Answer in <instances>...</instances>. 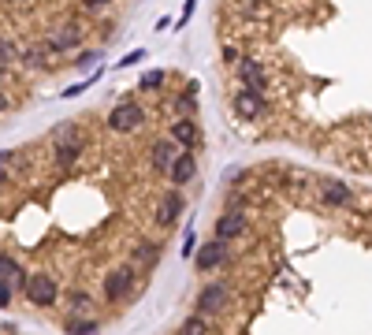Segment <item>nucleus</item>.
<instances>
[{
  "mask_svg": "<svg viewBox=\"0 0 372 335\" xmlns=\"http://www.w3.org/2000/svg\"><path fill=\"white\" fill-rule=\"evenodd\" d=\"M86 89H89V83H75V86H67V89H63L60 97H78V94H86Z\"/></svg>",
  "mask_w": 372,
  "mask_h": 335,
  "instance_id": "7c9ffc66",
  "label": "nucleus"
},
{
  "mask_svg": "<svg viewBox=\"0 0 372 335\" xmlns=\"http://www.w3.org/2000/svg\"><path fill=\"white\" fill-rule=\"evenodd\" d=\"M142 123H145V108L134 105V101H120V105L112 108V116H108V127H112V131H120V134L138 131Z\"/></svg>",
  "mask_w": 372,
  "mask_h": 335,
  "instance_id": "f03ea898",
  "label": "nucleus"
},
{
  "mask_svg": "<svg viewBox=\"0 0 372 335\" xmlns=\"http://www.w3.org/2000/svg\"><path fill=\"white\" fill-rule=\"evenodd\" d=\"M183 213H186V197H183V190H171V194L160 197V205H157V213H153V220H157V228H175Z\"/></svg>",
  "mask_w": 372,
  "mask_h": 335,
  "instance_id": "39448f33",
  "label": "nucleus"
},
{
  "mask_svg": "<svg viewBox=\"0 0 372 335\" xmlns=\"http://www.w3.org/2000/svg\"><path fill=\"white\" fill-rule=\"evenodd\" d=\"M86 149V138H75V142H56V160H60V168H67V164H75L78 160V153Z\"/></svg>",
  "mask_w": 372,
  "mask_h": 335,
  "instance_id": "6ab92c4d",
  "label": "nucleus"
},
{
  "mask_svg": "<svg viewBox=\"0 0 372 335\" xmlns=\"http://www.w3.org/2000/svg\"><path fill=\"white\" fill-rule=\"evenodd\" d=\"M194 8H197V0H186V8H183V15H179V26H175V30H183V26L190 23V15H194Z\"/></svg>",
  "mask_w": 372,
  "mask_h": 335,
  "instance_id": "cd10ccee",
  "label": "nucleus"
},
{
  "mask_svg": "<svg viewBox=\"0 0 372 335\" xmlns=\"http://www.w3.org/2000/svg\"><path fill=\"white\" fill-rule=\"evenodd\" d=\"M228 261H231V246H228V242H220V239H212V242H205V246H197V253H194V268H201V272L223 268Z\"/></svg>",
  "mask_w": 372,
  "mask_h": 335,
  "instance_id": "20e7f679",
  "label": "nucleus"
},
{
  "mask_svg": "<svg viewBox=\"0 0 372 335\" xmlns=\"http://www.w3.org/2000/svg\"><path fill=\"white\" fill-rule=\"evenodd\" d=\"M197 138H201V131H197V123L190 120V116H179V120L171 123V142H175L179 149H190V153H194Z\"/></svg>",
  "mask_w": 372,
  "mask_h": 335,
  "instance_id": "9b49d317",
  "label": "nucleus"
},
{
  "mask_svg": "<svg viewBox=\"0 0 372 335\" xmlns=\"http://www.w3.org/2000/svg\"><path fill=\"white\" fill-rule=\"evenodd\" d=\"M183 253H186V257H194V253H197V239H194V231H186V242H183Z\"/></svg>",
  "mask_w": 372,
  "mask_h": 335,
  "instance_id": "c756f323",
  "label": "nucleus"
},
{
  "mask_svg": "<svg viewBox=\"0 0 372 335\" xmlns=\"http://www.w3.org/2000/svg\"><path fill=\"white\" fill-rule=\"evenodd\" d=\"M45 52H49V49H45V45H26V49H19V60L26 63V67H45Z\"/></svg>",
  "mask_w": 372,
  "mask_h": 335,
  "instance_id": "aec40b11",
  "label": "nucleus"
},
{
  "mask_svg": "<svg viewBox=\"0 0 372 335\" xmlns=\"http://www.w3.org/2000/svg\"><path fill=\"white\" fill-rule=\"evenodd\" d=\"M63 302H67V316H83V313L94 310V298H89V291H78V287L63 294Z\"/></svg>",
  "mask_w": 372,
  "mask_h": 335,
  "instance_id": "dca6fc26",
  "label": "nucleus"
},
{
  "mask_svg": "<svg viewBox=\"0 0 372 335\" xmlns=\"http://www.w3.org/2000/svg\"><path fill=\"white\" fill-rule=\"evenodd\" d=\"M194 175H197V157H194L190 149H183V153H179V160L171 164L168 179H171V183H175L179 190H183L186 183H194Z\"/></svg>",
  "mask_w": 372,
  "mask_h": 335,
  "instance_id": "f8f14e48",
  "label": "nucleus"
},
{
  "mask_svg": "<svg viewBox=\"0 0 372 335\" xmlns=\"http://www.w3.org/2000/svg\"><path fill=\"white\" fill-rule=\"evenodd\" d=\"M142 56H145V49H131V52L120 60V67H134V63H142Z\"/></svg>",
  "mask_w": 372,
  "mask_h": 335,
  "instance_id": "bb28decb",
  "label": "nucleus"
},
{
  "mask_svg": "<svg viewBox=\"0 0 372 335\" xmlns=\"http://www.w3.org/2000/svg\"><path fill=\"white\" fill-rule=\"evenodd\" d=\"M12 298H15V287L0 279V310H4V305H12Z\"/></svg>",
  "mask_w": 372,
  "mask_h": 335,
  "instance_id": "393cba45",
  "label": "nucleus"
},
{
  "mask_svg": "<svg viewBox=\"0 0 372 335\" xmlns=\"http://www.w3.org/2000/svg\"><path fill=\"white\" fill-rule=\"evenodd\" d=\"M63 332L67 335H97L101 324H97L94 316H67V321H63Z\"/></svg>",
  "mask_w": 372,
  "mask_h": 335,
  "instance_id": "a211bd4d",
  "label": "nucleus"
},
{
  "mask_svg": "<svg viewBox=\"0 0 372 335\" xmlns=\"http://www.w3.org/2000/svg\"><path fill=\"white\" fill-rule=\"evenodd\" d=\"M8 108H12V101H8L4 94H0V112H8Z\"/></svg>",
  "mask_w": 372,
  "mask_h": 335,
  "instance_id": "72a5a7b5",
  "label": "nucleus"
},
{
  "mask_svg": "<svg viewBox=\"0 0 372 335\" xmlns=\"http://www.w3.org/2000/svg\"><path fill=\"white\" fill-rule=\"evenodd\" d=\"M320 202L331 205V209H350V205H353V190L347 183H339V179H328V183L320 186Z\"/></svg>",
  "mask_w": 372,
  "mask_h": 335,
  "instance_id": "1a4fd4ad",
  "label": "nucleus"
},
{
  "mask_svg": "<svg viewBox=\"0 0 372 335\" xmlns=\"http://www.w3.org/2000/svg\"><path fill=\"white\" fill-rule=\"evenodd\" d=\"M223 60H228V63H239V60H242V52L234 49V45H228V49H223Z\"/></svg>",
  "mask_w": 372,
  "mask_h": 335,
  "instance_id": "2f4dec72",
  "label": "nucleus"
},
{
  "mask_svg": "<svg viewBox=\"0 0 372 335\" xmlns=\"http://www.w3.org/2000/svg\"><path fill=\"white\" fill-rule=\"evenodd\" d=\"M78 41H83V26H78V23H63V30H52L49 38H45V49H49V52H67V49H75Z\"/></svg>",
  "mask_w": 372,
  "mask_h": 335,
  "instance_id": "6e6552de",
  "label": "nucleus"
},
{
  "mask_svg": "<svg viewBox=\"0 0 372 335\" xmlns=\"http://www.w3.org/2000/svg\"><path fill=\"white\" fill-rule=\"evenodd\" d=\"M4 71H8V67H0V83H4Z\"/></svg>",
  "mask_w": 372,
  "mask_h": 335,
  "instance_id": "f704fd0d",
  "label": "nucleus"
},
{
  "mask_svg": "<svg viewBox=\"0 0 372 335\" xmlns=\"http://www.w3.org/2000/svg\"><path fill=\"white\" fill-rule=\"evenodd\" d=\"M231 105H234V112H239L242 120H261V116H265V97L253 94V89H239Z\"/></svg>",
  "mask_w": 372,
  "mask_h": 335,
  "instance_id": "9d476101",
  "label": "nucleus"
},
{
  "mask_svg": "<svg viewBox=\"0 0 372 335\" xmlns=\"http://www.w3.org/2000/svg\"><path fill=\"white\" fill-rule=\"evenodd\" d=\"M134 276H138V268H134L131 261H127V265H116L112 272L105 276V298H108V302H120L123 294H131Z\"/></svg>",
  "mask_w": 372,
  "mask_h": 335,
  "instance_id": "7ed1b4c3",
  "label": "nucleus"
},
{
  "mask_svg": "<svg viewBox=\"0 0 372 335\" xmlns=\"http://www.w3.org/2000/svg\"><path fill=\"white\" fill-rule=\"evenodd\" d=\"M179 335H208V316H201V313L186 316V321L179 324Z\"/></svg>",
  "mask_w": 372,
  "mask_h": 335,
  "instance_id": "412c9836",
  "label": "nucleus"
},
{
  "mask_svg": "<svg viewBox=\"0 0 372 335\" xmlns=\"http://www.w3.org/2000/svg\"><path fill=\"white\" fill-rule=\"evenodd\" d=\"M75 138H83L75 123H60V127H56V142H75Z\"/></svg>",
  "mask_w": 372,
  "mask_h": 335,
  "instance_id": "5701e85b",
  "label": "nucleus"
},
{
  "mask_svg": "<svg viewBox=\"0 0 372 335\" xmlns=\"http://www.w3.org/2000/svg\"><path fill=\"white\" fill-rule=\"evenodd\" d=\"M239 235H246V216L228 209L220 220H216V239H220V242H231V239H239Z\"/></svg>",
  "mask_w": 372,
  "mask_h": 335,
  "instance_id": "4468645a",
  "label": "nucleus"
},
{
  "mask_svg": "<svg viewBox=\"0 0 372 335\" xmlns=\"http://www.w3.org/2000/svg\"><path fill=\"white\" fill-rule=\"evenodd\" d=\"M15 56H19V52H15V45L8 41V38H0V67H8Z\"/></svg>",
  "mask_w": 372,
  "mask_h": 335,
  "instance_id": "b1692460",
  "label": "nucleus"
},
{
  "mask_svg": "<svg viewBox=\"0 0 372 335\" xmlns=\"http://www.w3.org/2000/svg\"><path fill=\"white\" fill-rule=\"evenodd\" d=\"M157 261H160V246H157V242H138V246H134V257H131V265L134 268H153V265H157Z\"/></svg>",
  "mask_w": 372,
  "mask_h": 335,
  "instance_id": "f3484780",
  "label": "nucleus"
},
{
  "mask_svg": "<svg viewBox=\"0 0 372 335\" xmlns=\"http://www.w3.org/2000/svg\"><path fill=\"white\" fill-rule=\"evenodd\" d=\"M97 60H101V52H78V67H89V63H97Z\"/></svg>",
  "mask_w": 372,
  "mask_h": 335,
  "instance_id": "c85d7f7f",
  "label": "nucleus"
},
{
  "mask_svg": "<svg viewBox=\"0 0 372 335\" xmlns=\"http://www.w3.org/2000/svg\"><path fill=\"white\" fill-rule=\"evenodd\" d=\"M239 83H242V89H253V94H261L265 97V89H268V75H265V67H261L253 56H242L239 63Z\"/></svg>",
  "mask_w": 372,
  "mask_h": 335,
  "instance_id": "423d86ee",
  "label": "nucleus"
},
{
  "mask_svg": "<svg viewBox=\"0 0 372 335\" xmlns=\"http://www.w3.org/2000/svg\"><path fill=\"white\" fill-rule=\"evenodd\" d=\"M83 4H86V8H105L108 0H83Z\"/></svg>",
  "mask_w": 372,
  "mask_h": 335,
  "instance_id": "473e14b6",
  "label": "nucleus"
},
{
  "mask_svg": "<svg viewBox=\"0 0 372 335\" xmlns=\"http://www.w3.org/2000/svg\"><path fill=\"white\" fill-rule=\"evenodd\" d=\"M26 298H30V305H38V310H49L60 298V283L49 272H30L26 276Z\"/></svg>",
  "mask_w": 372,
  "mask_h": 335,
  "instance_id": "f257e3e1",
  "label": "nucleus"
},
{
  "mask_svg": "<svg viewBox=\"0 0 372 335\" xmlns=\"http://www.w3.org/2000/svg\"><path fill=\"white\" fill-rule=\"evenodd\" d=\"M179 149L171 138H160V142H153V153H149V164L157 168V171H171V164L179 160Z\"/></svg>",
  "mask_w": 372,
  "mask_h": 335,
  "instance_id": "ddd939ff",
  "label": "nucleus"
},
{
  "mask_svg": "<svg viewBox=\"0 0 372 335\" xmlns=\"http://www.w3.org/2000/svg\"><path fill=\"white\" fill-rule=\"evenodd\" d=\"M0 279H4V283H12V287H23V291H26V272L19 268V261L8 257V253H0Z\"/></svg>",
  "mask_w": 372,
  "mask_h": 335,
  "instance_id": "2eb2a0df",
  "label": "nucleus"
},
{
  "mask_svg": "<svg viewBox=\"0 0 372 335\" xmlns=\"http://www.w3.org/2000/svg\"><path fill=\"white\" fill-rule=\"evenodd\" d=\"M12 160H15V153H0V186H4L8 183V164H12Z\"/></svg>",
  "mask_w": 372,
  "mask_h": 335,
  "instance_id": "a878e982",
  "label": "nucleus"
},
{
  "mask_svg": "<svg viewBox=\"0 0 372 335\" xmlns=\"http://www.w3.org/2000/svg\"><path fill=\"white\" fill-rule=\"evenodd\" d=\"M164 71H160V67H153V71H145V75H142V83H138V89H157L160 83H164Z\"/></svg>",
  "mask_w": 372,
  "mask_h": 335,
  "instance_id": "4be33fe9",
  "label": "nucleus"
},
{
  "mask_svg": "<svg viewBox=\"0 0 372 335\" xmlns=\"http://www.w3.org/2000/svg\"><path fill=\"white\" fill-rule=\"evenodd\" d=\"M223 305H228V283H208V287H201V294H197V313L212 316V313H220Z\"/></svg>",
  "mask_w": 372,
  "mask_h": 335,
  "instance_id": "0eeeda50",
  "label": "nucleus"
}]
</instances>
